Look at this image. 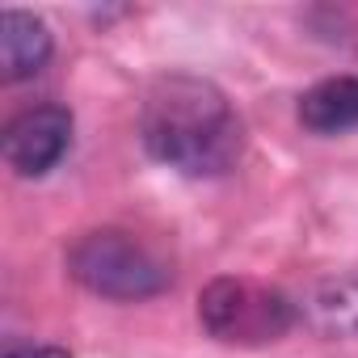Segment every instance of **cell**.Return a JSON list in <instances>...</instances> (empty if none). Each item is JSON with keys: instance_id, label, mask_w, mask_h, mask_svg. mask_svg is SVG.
<instances>
[{"instance_id": "1", "label": "cell", "mask_w": 358, "mask_h": 358, "mask_svg": "<svg viewBox=\"0 0 358 358\" xmlns=\"http://www.w3.org/2000/svg\"><path fill=\"white\" fill-rule=\"evenodd\" d=\"M139 139L152 160L186 173L220 177L245 152V122L228 93L194 72L156 76L139 106Z\"/></svg>"}, {"instance_id": "2", "label": "cell", "mask_w": 358, "mask_h": 358, "mask_svg": "<svg viewBox=\"0 0 358 358\" xmlns=\"http://www.w3.org/2000/svg\"><path fill=\"white\" fill-rule=\"evenodd\" d=\"M68 274L101 295V299H118V303H139L152 299L160 291H169L173 270L131 232L122 228H93L85 236L72 241L68 249Z\"/></svg>"}, {"instance_id": "3", "label": "cell", "mask_w": 358, "mask_h": 358, "mask_svg": "<svg viewBox=\"0 0 358 358\" xmlns=\"http://www.w3.org/2000/svg\"><path fill=\"white\" fill-rule=\"evenodd\" d=\"M199 324L224 345H266L299 324L295 299L253 278H211L199 295Z\"/></svg>"}, {"instance_id": "4", "label": "cell", "mask_w": 358, "mask_h": 358, "mask_svg": "<svg viewBox=\"0 0 358 358\" xmlns=\"http://www.w3.org/2000/svg\"><path fill=\"white\" fill-rule=\"evenodd\" d=\"M72 148V110L34 106L5 127V160L17 177H47Z\"/></svg>"}, {"instance_id": "5", "label": "cell", "mask_w": 358, "mask_h": 358, "mask_svg": "<svg viewBox=\"0 0 358 358\" xmlns=\"http://www.w3.org/2000/svg\"><path fill=\"white\" fill-rule=\"evenodd\" d=\"M295 316L320 337H358V274L312 278L295 295Z\"/></svg>"}, {"instance_id": "6", "label": "cell", "mask_w": 358, "mask_h": 358, "mask_svg": "<svg viewBox=\"0 0 358 358\" xmlns=\"http://www.w3.org/2000/svg\"><path fill=\"white\" fill-rule=\"evenodd\" d=\"M55 43L43 17L26 13V9H5L0 13V76L9 85L13 80H30L47 68Z\"/></svg>"}, {"instance_id": "7", "label": "cell", "mask_w": 358, "mask_h": 358, "mask_svg": "<svg viewBox=\"0 0 358 358\" xmlns=\"http://www.w3.org/2000/svg\"><path fill=\"white\" fill-rule=\"evenodd\" d=\"M299 122L312 135L358 131V76H329L299 97Z\"/></svg>"}, {"instance_id": "8", "label": "cell", "mask_w": 358, "mask_h": 358, "mask_svg": "<svg viewBox=\"0 0 358 358\" xmlns=\"http://www.w3.org/2000/svg\"><path fill=\"white\" fill-rule=\"evenodd\" d=\"M5 358H72V350H64V345H13V350H5Z\"/></svg>"}]
</instances>
